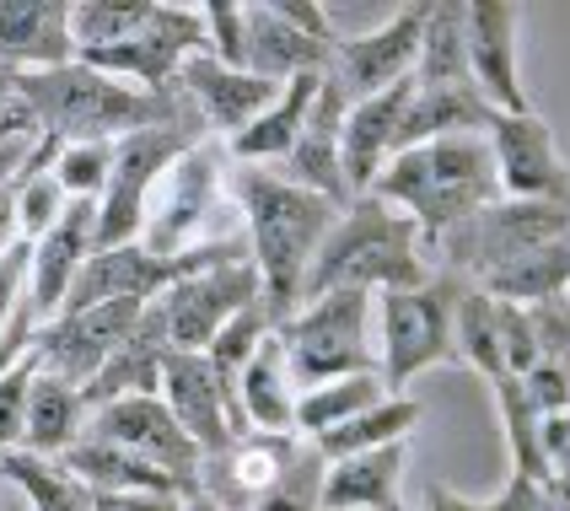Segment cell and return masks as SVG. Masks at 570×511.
I'll list each match as a JSON object with an SVG mask.
<instances>
[{
  "label": "cell",
  "mask_w": 570,
  "mask_h": 511,
  "mask_svg": "<svg viewBox=\"0 0 570 511\" xmlns=\"http://www.w3.org/2000/svg\"><path fill=\"white\" fill-rule=\"evenodd\" d=\"M345 97L340 87L323 76L317 81V97H313V114H307V125L296 135V146H291V157L281 167H269V173H281L285 184H296V189L317 194V199H328V205H350V189H345V173H340V125H345Z\"/></svg>",
  "instance_id": "22"
},
{
  "label": "cell",
  "mask_w": 570,
  "mask_h": 511,
  "mask_svg": "<svg viewBox=\"0 0 570 511\" xmlns=\"http://www.w3.org/2000/svg\"><path fill=\"white\" fill-rule=\"evenodd\" d=\"M232 205L243 216L248 264L258 275L264 313H269V323H285L302 307L307 264L323 248L340 205L285 184L281 173H269V167H232Z\"/></svg>",
  "instance_id": "1"
},
{
  "label": "cell",
  "mask_w": 570,
  "mask_h": 511,
  "mask_svg": "<svg viewBox=\"0 0 570 511\" xmlns=\"http://www.w3.org/2000/svg\"><path fill=\"white\" fill-rule=\"evenodd\" d=\"M38 377V361L32 351L11 366V372H0V452H22V431H28V387Z\"/></svg>",
  "instance_id": "41"
},
{
  "label": "cell",
  "mask_w": 570,
  "mask_h": 511,
  "mask_svg": "<svg viewBox=\"0 0 570 511\" xmlns=\"http://www.w3.org/2000/svg\"><path fill=\"white\" fill-rule=\"evenodd\" d=\"M108 167H114V146H102V140L97 146H60L49 161L65 199H97L108 184Z\"/></svg>",
  "instance_id": "39"
},
{
  "label": "cell",
  "mask_w": 570,
  "mask_h": 511,
  "mask_svg": "<svg viewBox=\"0 0 570 511\" xmlns=\"http://www.w3.org/2000/svg\"><path fill=\"white\" fill-rule=\"evenodd\" d=\"M458 291L463 281L436 269L425 286L377 296V377L387 393H404L431 366H458V345H452Z\"/></svg>",
  "instance_id": "8"
},
{
  "label": "cell",
  "mask_w": 570,
  "mask_h": 511,
  "mask_svg": "<svg viewBox=\"0 0 570 511\" xmlns=\"http://www.w3.org/2000/svg\"><path fill=\"white\" fill-rule=\"evenodd\" d=\"M146 307L140 302H102V307H81V313H60L32 334V361L38 372L60 377L70 387H87L108 366V355L125 345Z\"/></svg>",
  "instance_id": "14"
},
{
  "label": "cell",
  "mask_w": 570,
  "mask_h": 511,
  "mask_svg": "<svg viewBox=\"0 0 570 511\" xmlns=\"http://www.w3.org/2000/svg\"><path fill=\"white\" fill-rule=\"evenodd\" d=\"M281 6H285V17H291L296 28H302V32H313L317 43H328V49L340 43V32H334V22H328V11H323L317 0H281Z\"/></svg>",
  "instance_id": "47"
},
{
  "label": "cell",
  "mask_w": 570,
  "mask_h": 511,
  "mask_svg": "<svg viewBox=\"0 0 570 511\" xmlns=\"http://www.w3.org/2000/svg\"><path fill=\"white\" fill-rule=\"evenodd\" d=\"M404 469H410V442L334 458L323 463L317 511H404Z\"/></svg>",
  "instance_id": "23"
},
{
  "label": "cell",
  "mask_w": 570,
  "mask_h": 511,
  "mask_svg": "<svg viewBox=\"0 0 570 511\" xmlns=\"http://www.w3.org/2000/svg\"><path fill=\"white\" fill-rule=\"evenodd\" d=\"M173 355V340H167V323H161V307L146 302V313L135 318V328L125 334V345L108 355V366L97 372L92 383L81 387L87 410L97 404H114V399H146V393H161V361Z\"/></svg>",
  "instance_id": "26"
},
{
  "label": "cell",
  "mask_w": 570,
  "mask_h": 511,
  "mask_svg": "<svg viewBox=\"0 0 570 511\" xmlns=\"http://www.w3.org/2000/svg\"><path fill=\"white\" fill-rule=\"evenodd\" d=\"M199 17H205V55H210L216 65L243 70V49H248V6H237V0H210V6H199Z\"/></svg>",
  "instance_id": "40"
},
{
  "label": "cell",
  "mask_w": 570,
  "mask_h": 511,
  "mask_svg": "<svg viewBox=\"0 0 570 511\" xmlns=\"http://www.w3.org/2000/svg\"><path fill=\"white\" fill-rule=\"evenodd\" d=\"M414 81H399L377 97H361L345 108L340 125V173H345L350 199L372 194V184L382 178V167L399 157V125H404V102H410Z\"/></svg>",
  "instance_id": "21"
},
{
  "label": "cell",
  "mask_w": 570,
  "mask_h": 511,
  "mask_svg": "<svg viewBox=\"0 0 570 511\" xmlns=\"http://www.w3.org/2000/svg\"><path fill=\"white\" fill-rule=\"evenodd\" d=\"M173 87H178L184 102L194 108L199 129H205L210 140H222V146L232 140V135H243V129L254 125L258 114L281 97L275 81H258V76H248V70L216 65L210 55L184 60V70H178V81H173Z\"/></svg>",
  "instance_id": "18"
},
{
  "label": "cell",
  "mask_w": 570,
  "mask_h": 511,
  "mask_svg": "<svg viewBox=\"0 0 570 511\" xmlns=\"http://www.w3.org/2000/svg\"><path fill=\"white\" fill-rule=\"evenodd\" d=\"M28 258H32V243H11L0 254V334H6V323L17 313L22 291H28Z\"/></svg>",
  "instance_id": "44"
},
{
  "label": "cell",
  "mask_w": 570,
  "mask_h": 511,
  "mask_svg": "<svg viewBox=\"0 0 570 511\" xmlns=\"http://www.w3.org/2000/svg\"><path fill=\"white\" fill-rule=\"evenodd\" d=\"M32 146H38V135H6V140H0V189L22 173V161L32 157Z\"/></svg>",
  "instance_id": "51"
},
{
  "label": "cell",
  "mask_w": 570,
  "mask_h": 511,
  "mask_svg": "<svg viewBox=\"0 0 570 511\" xmlns=\"http://www.w3.org/2000/svg\"><path fill=\"white\" fill-rule=\"evenodd\" d=\"M76 60L70 0H0V65L32 76Z\"/></svg>",
  "instance_id": "25"
},
{
  "label": "cell",
  "mask_w": 570,
  "mask_h": 511,
  "mask_svg": "<svg viewBox=\"0 0 570 511\" xmlns=\"http://www.w3.org/2000/svg\"><path fill=\"white\" fill-rule=\"evenodd\" d=\"M157 399L173 410V420L184 425V436L199 448V458L222 452L232 436H248V425L237 415L232 393L216 383V372H210L205 355H189V351L167 355V361H161V393Z\"/></svg>",
  "instance_id": "17"
},
{
  "label": "cell",
  "mask_w": 570,
  "mask_h": 511,
  "mask_svg": "<svg viewBox=\"0 0 570 511\" xmlns=\"http://www.w3.org/2000/svg\"><path fill=\"white\" fill-rule=\"evenodd\" d=\"M484 146L501 178V199H533L570 210V161L554 140V129L539 114H495L484 129Z\"/></svg>",
  "instance_id": "12"
},
{
  "label": "cell",
  "mask_w": 570,
  "mask_h": 511,
  "mask_svg": "<svg viewBox=\"0 0 570 511\" xmlns=\"http://www.w3.org/2000/svg\"><path fill=\"white\" fill-rule=\"evenodd\" d=\"M495 119V108L474 92V87H414L404 102V125H399V151L425 146V140H446V135H484Z\"/></svg>",
  "instance_id": "30"
},
{
  "label": "cell",
  "mask_w": 570,
  "mask_h": 511,
  "mask_svg": "<svg viewBox=\"0 0 570 511\" xmlns=\"http://www.w3.org/2000/svg\"><path fill=\"white\" fill-rule=\"evenodd\" d=\"M205 55V17L199 6H167V0H151V17L129 32L125 43L114 49H97V55H76L81 65H92L102 76L125 81V87H140V92H173L184 60Z\"/></svg>",
  "instance_id": "10"
},
{
  "label": "cell",
  "mask_w": 570,
  "mask_h": 511,
  "mask_svg": "<svg viewBox=\"0 0 570 511\" xmlns=\"http://www.w3.org/2000/svg\"><path fill=\"white\" fill-rule=\"evenodd\" d=\"M146 17H151V0H76L70 6V43H76V55L114 49Z\"/></svg>",
  "instance_id": "37"
},
{
  "label": "cell",
  "mask_w": 570,
  "mask_h": 511,
  "mask_svg": "<svg viewBox=\"0 0 570 511\" xmlns=\"http://www.w3.org/2000/svg\"><path fill=\"white\" fill-rule=\"evenodd\" d=\"M543 490L554 495V507L570 511V463H560V469H549V480H543Z\"/></svg>",
  "instance_id": "53"
},
{
  "label": "cell",
  "mask_w": 570,
  "mask_h": 511,
  "mask_svg": "<svg viewBox=\"0 0 570 511\" xmlns=\"http://www.w3.org/2000/svg\"><path fill=\"white\" fill-rule=\"evenodd\" d=\"M528 318H533V340H539V366H554L570 377V296L528 307Z\"/></svg>",
  "instance_id": "43"
},
{
  "label": "cell",
  "mask_w": 570,
  "mask_h": 511,
  "mask_svg": "<svg viewBox=\"0 0 570 511\" xmlns=\"http://www.w3.org/2000/svg\"><path fill=\"white\" fill-rule=\"evenodd\" d=\"M420 420H425V404H420V399H410V393H387L377 410H366V415H355V420H345V425H334V431H323L313 448L323 463L355 458V452H377V448H393V442H410Z\"/></svg>",
  "instance_id": "33"
},
{
  "label": "cell",
  "mask_w": 570,
  "mask_h": 511,
  "mask_svg": "<svg viewBox=\"0 0 570 511\" xmlns=\"http://www.w3.org/2000/svg\"><path fill=\"white\" fill-rule=\"evenodd\" d=\"M97 254V199H65L60 222L49 226L28 258V307L38 323L60 318L65 296L76 286L81 264Z\"/></svg>",
  "instance_id": "20"
},
{
  "label": "cell",
  "mask_w": 570,
  "mask_h": 511,
  "mask_svg": "<svg viewBox=\"0 0 570 511\" xmlns=\"http://www.w3.org/2000/svg\"><path fill=\"white\" fill-rule=\"evenodd\" d=\"M226 237H243V216L232 205V161L222 140H194L146 199L140 248L157 258H178Z\"/></svg>",
  "instance_id": "5"
},
{
  "label": "cell",
  "mask_w": 570,
  "mask_h": 511,
  "mask_svg": "<svg viewBox=\"0 0 570 511\" xmlns=\"http://www.w3.org/2000/svg\"><path fill=\"white\" fill-rule=\"evenodd\" d=\"M302 448H307L302 436H264V431L232 436L222 452L199 458L194 495H205L216 511H258L285 484Z\"/></svg>",
  "instance_id": "13"
},
{
  "label": "cell",
  "mask_w": 570,
  "mask_h": 511,
  "mask_svg": "<svg viewBox=\"0 0 570 511\" xmlns=\"http://www.w3.org/2000/svg\"><path fill=\"white\" fill-rule=\"evenodd\" d=\"M258 302H264V296H258V275H254L248 258L199 269V275H184L178 286H167L157 296L173 351H189V355H205L210 340L222 334L226 323L243 318V313L258 307Z\"/></svg>",
  "instance_id": "11"
},
{
  "label": "cell",
  "mask_w": 570,
  "mask_h": 511,
  "mask_svg": "<svg viewBox=\"0 0 570 511\" xmlns=\"http://www.w3.org/2000/svg\"><path fill=\"white\" fill-rule=\"evenodd\" d=\"M452 345H458V366L479 372L484 383H501L507 366H501V328H495V302L479 286L463 281L458 291V318H452Z\"/></svg>",
  "instance_id": "36"
},
{
  "label": "cell",
  "mask_w": 570,
  "mask_h": 511,
  "mask_svg": "<svg viewBox=\"0 0 570 511\" xmlns=\"http://www.w3.org/2000/svg\"><path fill=\"white\" fill-rule=\"evenodd\" d=\"M382 399H387V387H382L377 372L302 387V393H296V436H302V442H317L323 431H334V425H345V420L377 410Z\"/></svg>",
  "instance_id": "34"
},
{
  "label": "cell",
  "mask_w": 570,
  "mask_h": 511,
  "mask_svg": "<svg viewBox=\"0 0 570 511\" xmlns=\"http://www.w3.org/2000/svg\"><path fill=\"white\" fill-rule=\"evenodd\" d=\"M17 97L28 102L38 135H49L60 146H97V140L114 146L125 135L161 125L199 129V119H194V108L184 102L178 87L173 92H140V87H125V81H114V76H102V70L81 60L60 65V70L17 76Z\"/></svg>",
  "instance_id": "2"
},
{
  "label": "cell",
  "mask_w": 570,
  "mask_h": 511,
  "mask_svg": "<svg viewBox=\"0 0 570 511\" xmlns=\"http://www.w3.org/2000/svg\"><path fill=\"white\" fill-rule=\"evenodd\" d=\"M87 415H92V410H87L81 387H70V383H60V377H49V372H38L28 387L22 452H32V458H55V463H60L65 452L87 436Z\"/></svg>",
  "instance_id": "31"
},
{
  "label": "cell",
  "mask_w": 570,
  "mask_h": 511,
  "mask_svg": "<svg viewBox=\"0 0 570 511\" xmlns=\"http://www.w3.org/2000/svg\"><path fill=\"white\" fill-rule=\"evenodd\" d=\"M420 511H495V501L463 495V490H452V484H425V495H420Z\"/></svg>",
  "instance_id": "49"
},
{
  "label": "cell",
  "mask_w": 570,
  "mask_h": 511,
  "mask_svg": "<svg viewBox=\"0 0 570 511\" xmlns=\"http://www.w3.org/2000/svg\"><path fill=\"white\" fill-rule=\"evenodd\" d=\"M237 410L248 420V431L296 436V383H291V366H285L275 334H269V340L248 355V366L237 372Z\"/></svg>",
  "instance_id": "29"
},
{
  "label": "cell",
  "mask_w": 570,
  "mask_h": 511,
  "mask_svg": "<svg viewBox=\"0 0 570 511\" xmlns=\"http://www.w3.org/2000/svg\"><path fill=\"white\" fill-rule=\"evenodd\" d=\"M463 28H469V81L495 114H528L522 92V70H517V28L522 11L507 0H474L463 6Z\"/></svg>",
  "instance_id": "19"
},
{
  "label": "cell",
  "mask_w": 570,
  "mask_h": 511,
  "mask_svg": "<svg viewBox=\"0 0 570 511\" xmlns=\"http://www.w3.org/2000/svg\"><path fill=\"white\" fill-rule=\"evenodd\" d=\"M414 87L436 92V87H474L469 81V28H463V6L458 0H431L425 6V28H420V55H414Z\"/></svg>",
  "instance_id": "32"
},
{
  "label": "cell",
  "mask_w": 570,
  "mask_h": 511,
  "mask_svg": "<svg viewBox=\"0 0 570 511\" xmlns=\"http://www.w3.org/2000/svg\"><path fill=\"white\" fill-rule=\"evenodd\" d=\"M495 387V404H501V425H507V448H511V474L522 480H549V463H543V448H539V425L543 415L528 404V393L517 377H501Z\"/></svg>",
  "instance_id": "38"
},
{
  "label": "cell",
  "mask_w": 570,
  "mask_h": 511,
  "mask_svg": "<svg viewBox=\"0 0 570 511\" xmlns=\"http://www.w3.org/2000/svg\"><path fill=\"white\" fill-rule=\"evenodd\" d=\"M87 436L119 452H135V458H146V463H157V469H167V474H178L189 484L199 480V448L184 436V425L173 420V410L161 404L157 393L97 404L87 415Z\"/></svg>",
  "instance_id": "16"
},
{
  "label": "cell",
  "mask_w": 570,
  "mask_h": 511,
  "mask_svg": "<svg viewBox=\"0 0 570 511\" xmlns=\"http://www.w3.org/2000/svg\"><path fill=\"white\" fill-rule=\"evenodd\" d=\"M22 167H28V161H22ZM11 243H22V237H17V178L0 189V254H6Z\"/></svg>",
  "instance_id": "52"
},
{
  "label": "cell",
  "mask_w": 570,
  "mask_h": 511,
  "mask_svg": "<svg viewBox=\"0 0 570 511\" xmlns=\"http://www.w3.org/2000/svg\"><path fill=\"white\" fill-rule=\"evenodd\" d=\"M431 275H436V264L425 254V232L404 210L361 194V199H350L345 210L334 216L323 248L307 264L302 302L328 296V291H366V296L410 291V286H425Z\"/></svg>",
  "instance_id": "3"
},
{
  "label": "cell",
  "mask_w": 570,
  "mask_h": 511,
  "mask_svg": "<svg viewBox=\"0 0 570 511\" xmlns=\"http://www.w3.org/2000/svg\"><path fill=\"white\" fill-rule=\"evenodd\" d=\"M490 501H495V511H560L554 495L543 490V480H522V474H511L507 490L490 495Z\"/></svg>",
  "instance_id": "46"
},
{
  "label": "cell",
  "mask_w": 570,
  "mask_h": 511,
  "mask_svg": "<svg viewBox=\"0 0 570 511\" xmlns=\"http://www.w3.org/2000/svg\"><path fill=\"white\" fill-rule=\"evenodd\" d=\"M92 511H184L178 495H92Z\"/></svg>",
  "instance_id": "50"
},
{
  "label": "cell",
  "mask_w": 570,
  "mask_h": 511,
  "mask_svg": "<svg viewBox=\"0 0 570 511\" xmlns=\"http://www.w3.org/2000/svg\"><path fill=\"white\" fill-rule=\"evenodd\" d=\"M60 463L87 484L92 495H178V501H189L194 495L189 480L167 474V469L146 463V458H135V452H119V448H108V442H92V436H81Z\"/></svg>",
  "instance_id": "27"
},
{
  "label": "cell",
  "mask_w": 570,
  "mask_h": 511,
  "mask_svg": "<svg viewBox=\"0 0 570 511\" xmlns=\"http://www.w3.org/2000/svg\"><path fill=\"white\" fill-rule=\"evenodd\" d=\"M6 135H38V125H32L28 102L17 97V70L0 65V140Z\"/></svg>",
  "instance_id": "45"
},
{
  "label": "cell",
  "mask_w": 570,
  "mask_h": 511,
  "mask_svg": "<svg viewBox=\"0 0 570 511\" xmlns=\"http://www.w3.org/2000/svg\"><path fill=\"white\" fill-rule=\"evenodd\" d=\"M372 199L404 210L431 243L446 226L469 222L484 205H495L501 178H495L484 135H446V140H425V146L399 151L372 184Z\"/></svg>",
  "instance_id": "4"
},
{
  "label": "cell",
  "mask_w": 570,
  "mask_h": 511,
  "mask_svg": "<svg viewBox=\"0 0 570 511\" xmlns=\"http://www.w3.org/2000/svg\"><path fill=\"white\" fill-rule=\"evenodd\" d=\"M490 302H495V296H490ZM495 328H501V366H507V377H528V372L539 366V340H533L528 307L495 302Z\"/></svg>",
  "instance_id": "42"
},
{
  "label": "cell",
  "mask_w": 570,
  "mask_h": 511,
  "mask_svg": "<svg viewBox=\"0 0 570 511\" xmlns=\"http://www.w3.org/2000/svg\"><path fill=\"white\" fill-rule=\"evenodd\" d=\"M539 448H543V463H549V469L570 463V410H560V415H543Z\"/></svg>",
  "instance_id": "48"
},
{
  "label": "cell",
  "mask_w": 570,
  "mask_h": 511,
  "mask_svg": "<svg viewBox=\"0 0 570 511\" xmlns=\"http://www.w3.org/2000/svg\"><path fill=\"white\" fill-rule=\"evenodd\" d=\"M194 140H210V135L184 125H161V129H140V135L114 140V167H108V184L97 194V248L140 243L146 199H151L161 173L184 157Z\"/></svg>",
  "instance_id": "9"
},
{
  "label": "cell",
  "mask_w": 570,
  "mask_h": 511,
  "mask_svg": "<svg viewBox=\"0 0 570 511\" xmlns=\"http://www.w3.org/2000/svg\"><path fill=\"white\" fill-rule=\"evenodd\" d=\"M328 43H317L313 32H302L285 17L281 0H254L248 6V49H243V70L258 81H296V76H323L328 70Z\"/></svg>",
  "instance_id": "24"
},
{
  "label": "cell",
  "mask_w": 570,
  "mask_h": 511,
  "mask_svg": "<svg viewBox=\"0 0 570 511\" xmlns=\"http://www.w3.org/2000/svg\"><path fill=\"white\" fill-rule=\"evenodd\" d=\"M0 480L17 484L32 511H92V490L76 480L65 463H55V458L0 452Z\"/></svg>",
  "instance_id": "35"
},
{
  "label": "cell",
  "mask_w": 570,
  "mask_h": 511,
  "mask_svg": "<svg viewBox=\"0 0 570 511\" xmlns=\"http://www.w3.org/2000/svg\"><path fill=\"white\" fill-rule=\"evenodd\" d=\"M570 237V210L560 205H533V199H495L484 205L479 216L446 226L442 237L425 243L431 264L442 275H458L469 286H484L490 275L511 269L517 258L539 254L549 243H566Z\"/></svg>",
  "instance_id": "7"
},
{
  "label": "cell",
  "mask_w": 570,
  "mask_h": 511,
  "mask_svg": "<svg viewBox=\"0 0 570 511\" xmlns=\"http://www.w3.org/2000/svg\"><path fill=\"white\" fill-rule=\"evenodd\" d=\"M420 28H425V6H399L382 28L361 32V38H340L328 55V81L340 87L345 102L377 97L399 81L414 76V55H420Z\"/></svg>",
  "instance_id": "15"
},
{
  "label": "cell",
  "mask_w": 570,
  "mask_h": 511,
  "mask_svg": "<svg viewBox=\"0 0 570 511\" xmlns=\"http://www.w3.org/2000/svg\"><path fill=\"white\" fill-rule=\"evenodd\" d=\"M317 81H323V76H296V81H285L281 97L258 114L254 125L226 140V161H237V167H281V161L291 157L302 125H307V114H313Z\"/></svg>",
  "instance_id": "28"
},
{
  "label": "cell",
  "mask_w": 570,
  "mask_h": 511,
  "mask_svg": "<svg viewBox=\"0 0 570 511\" xmlns=\"http://www.w3.org/2000/svg\"><path fill=\"white\" fill-rule=\"evenodd\" d=\"M184 511H216V507H210L205 495H189V501H184Z\"/></svg>",
  "instance_id": "54"
},
{
  "label": "cell",
  "mask_w": 570,
  "mask_h": 511,
  "mask_svg": "<svg viewBox=\"0 0 570 511\" xmlns=\"http://www.w3.org/2000/svg\"><path fill=\"white\" fill-rule=\"evenodd\" d=\"M281 355L296 393L334 377L377 372V296L366 291H328L302 302L285 323H275Z\"/></svg>",
  "instance_id": "6"
}]
</instances>
